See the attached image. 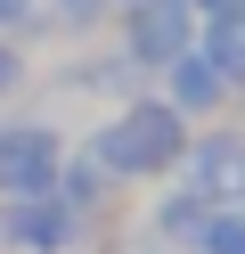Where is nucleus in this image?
<instances>
[{"label":"nucleus","instance_id":"3","mask_svg":"<svg viewBox=\"0 0 245 254\" xmlns=\"http://www.w3.org/2000/svg\"><path fill=\"white\" fill-rule=\"evenodd\" d=\"M74 205H57V197H16V213L0 221V230H8V246L16 254H65L74 246Z\"/></svg>","mask_w":245,"mask_h":254},{"label":"nucleus","instance_id":"5","mask_svg":"<svg viewBox=\"0 0 245 254\" xmlns=\"http://www.w3.org/2000/svg\"><path fill=\"white\" fill-rule=\"evenodd\" d=\"M188 189L204 205H237L245 197V139H204V148H188Z\"/></svg>","mask_w":245,"mask_h":254},{"label":"nucleus","instance_id":"7","mask_svg":"<svg viewBox=\"0 0 245 254\" xmlns=\"http://www.w3.org/2000/svg\"><path fill=\"white\" fill-rule=\"evenodd\" d=\"M155 230H163V238H204V213H196V197H163V205H155Z\"/></svg>","mask_w":245,"mask_h":254},{"label":"nucleus","instance_id":"9","mask_svg":"<svg viewBox=\"0 0 245 254\" xmlns=\"http://www.w3.org/2000/svg\"><path fill=\"white\" fill-rule=\"evenodd\" d=\"M204 254H245V221H204Z\"/></svg>","mask_w":245,"mask_h":254},{"label":"nucleus","instance_id":"10","mask_svg":"<svg viewBox=\"0 0 245 254\" xmlns=\"http://www.w3.org/2000/svg\"><path fill=\"white\" fill-rule=\"evenodd\" d=\"M25 8H33V0H0V25H8V17H25Z\"/></svg>","mask_w":245,"mask_h":254},{"label":"nucleus","instance_id":"4","mask_svg":"<svg viewBox=\"0 0 245 254\" xmlns=\"http://www.w3.org/2000/svg\"><path fill=\"white\" fill-rule=\"evenodd\" d=\"M188 0H147L139 17H131V58L139 66H172V58H188Z\"/></svg>","mask_w":245,"mask_h":254},{"label":"nucleus","instance_id":"1","mask_svg":"<svg viewBox=\"0 0 245 254\" xmlns=\"http://www.w3.org/2000/svg\"><path fill=\"white\" fill-rule=\"evenodd\" d=\"M172 156H188V115L172 99H139L114 123H98V164L106 172H163Z\"/></svg>","mask_w":245,"mask_h":254},{"label":"nucleus","instance_id":"8","mask_svg":"<svg viewBox=\"0 0 245 254\" xmlns=\"http://www.w3.org/2000/svg\"><path fill=\"white\" fill-rule=\"evenodd\" d=\"M212 66H221V74H245V17L212 25Z\"/></svg>","mask_w":245,"mask_h":254},{"label":"nucleus","instance_id":"11","mask_svg":"<svg viewBox=\"0 0 245 254\" xmlns=\"http://www.w3.org/2000/svg\"><path fill=\"white\" fill-rule=\"evenodd\" d=\"M8 82H16V58H8V50H0V90H8Z\"/></svg>","mask_w":245,"mask_h":254},{"label":"nucleus","instance_id":"2","mask_svg":"<svg viewBox=\"0 0 245 254\" xmlns=\"http://www.w3.org/2000/svg\"><path fill=\"white\" fill-rule=\"evenodd\" d=\"M57 164H65V148H57L49 123H8L0 131V189L8 197H49Z\"/></svg>","mask_w":245,"mask_h":254},{"label":"nucleus","instance_id":"6","mask_svg":"<svg viewBox=\"0 0 245 254\" xmlns=\"http://www.w3.org/2000/svg\"><path fill=\"white\" fill-rule=\"evenodd\" d=\"M229 74L212 66V58H172V107L180 115H204V107H221Z\"/></svg>","mask_w":245,"mask_h":254}]
</instances>
